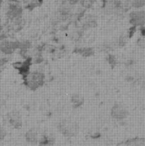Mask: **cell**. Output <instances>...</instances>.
<instances>
[{
    "instance_id": "obj_10",
    "label": "cell",
    "mask_w": 145,
    "mask_h": 146,
    "mask_svg": "<svg viewBox=\"0 0 145 146\" xmlns=\"http://www.w3.org/2000/svg\"><path fill=\"white\" fill-rule=\"evenodd\" d=\"M55 143V137L52 133H45L41 135L38 146H53Z\"/></svg>"
},
{
    "instance_id": "obj_1",
    "label": "cell",
    "mask_w": 145,
    "mask_h": 146,
    "mask_svg": "<svg viewBox=\"0 0 145 146\" xmlns=\"http://www.w3.org/2000/svg\"><path fill=\"white\" fill-rule=\"evenodd\" d=\"M58 129L62 135L68 138L75 137L79 132V125L71 119H63L58 123Z\"/></svg>"
},
{
    "instance_id": "obj_12",
    "label": "cell",
    "mask_w": 145,
    "mask_h": 146,
    "mask_svg": "<svg viewBox=\"0 0 145 146\" xmlns=\"http://www.w3.org/2000/svg\"><path fill=\"white\" fill-rule=\"evenodd\" d=\"M32 48V44L28 40L18 41V50L22 53H26Z\"/></svg>"
},
{
    "instance_id": "obj_4",
    "label": "cell",
    "mask_w": 145,
    "mask_h": 146,
    "mask_svg": "<svg viewBox=\"0 0 145 146\" xmlns=\"http://www.w3.org/2000/svg\"><path fill=\"white\" fill-rule=\"evenodd\" d=\"M109 113L113 119L121 121L127 118L128 115V110L123 104L117 103L112 106L110 111H109Z\"/></svg>"
},
{
    "instance_id": "obj_11",
    "label": "cell",
    "mask_w": 145,
    "mask_h": 146,
    "mask_svg": "<svg viewBox=\"0 0 145 146\" xmlns=\"http://www.w3.org/2000/svg\"><path fill=\"white\" fill-rule=\"evenodd\" d=\"M71 103L73 108H79L82 106L85 103V98L82 94H79V93H75L71 96Z\"/></svg>"
},
{
    "instance_id": "obj_13",
    "label": "cell",
    "mask_w": 145,
    "mask_h": 146,
    "mask_svg": "<svg viewBox=\"0 0 145 146\" xmlns=\"http://www.w3.org/2000/svg\"><path fill=\"white\" fill-rule=\"evenodd\" d=\"M128 4L134 9H142L145 6V0H129Z\"/></svg>"
},
{
    "instance_id": "obj_16",
    "label": "cell",
    "mask_w": 145,
    "mask_h": 146,
    "mask_svg": "<svg viewBox=\"0 0 145 146\" xmlns=\"http://www.w3.org/2000/svg\"><path fill=\"white\" fill-rule=\"evenodd\" d=\"M65 2L67 3V4L70 6H74V5H76V4H79L81 0H65Z\"/></svg>"
},
{
    "instance_id": "obj_18",
    "label": "cell",
    "mask_w": 145,
    "mask_h": 146,
    "mask_svg": "<svg viewBox=\"0 0 145 146\" xmlns=\"http://www.w3.org/2000/svg\"><path fill=\"white\" fill-rule=\"evenodd\" d=\"M1 3H2V0H0V5L1 4Z\"/></svg>"
},
{
    "instance_id": "obj_9",
    "label": "cell",
    "mask_w": 145,
    "mask_h": 146,
    "mask_svg": "<svg viewBox=\"0 0 145 146\" xmlns=\"http://www.w3.org/2000/svg\"><path fill=\"white\" fill-rule=\"evenodd\" d=\"M72 15V9L71 6L66 4L58 9L57 11V17L60 20H67Z\"/></svg>"
},
{
    "instance_id": "obj_5",
    "label": "cell",
    "mask_w": 145,
    "mask_h": 146,
    "mask_svg": "<svg viewBox=\"0 0 145 146\" xmlns=\"http://www.w3.org/2000/svg\"><path fill=\"white\" fill-rule=\"evenodd\" d=\"M18 50V41L4 39L0 42V51L5 56H10Z\"/></svg>"
},
{
    "instance_id": "obj_6",
    "label": "cell",
    "mask_w": 145,
    "mask_h": 146,
    "mask_svg": "<svg viewBox=\"0 0 145 146\" xmlns=\"http://www.w3.org/2000/svg\"><path fill=\"white\" fill-rule=\"evenodd\" d=\"M129 20L133 26L143 27L145 25V11L143 9L133 10L129 13Z\"/></svg>"
},
{
    "instance_id": "obj_2",
    "label": "cell",
    "mask_w": 145,
    "mask_h": 146,
    "mask_svg": "<svg viewBox=\"0 0 145 146\" xmlns=\"http://www.w3.org/2000/svg\"><path fill=\"white\" fill-rule=\"evenodd\" d=\"M45 75L42 71L36 70L28 73L26 78V84L29 88L32 90L38 89L44 85Z\"/></svg>"
},
{
    "instance_id": "obj_17",
    "label": "cell",
    "mask_w": 145,
    "mask_h": 146,
    "mask_svg": "<svg viewBox=\"0 0 145 146\" xmlns=\"http://www.w3.org/2000/svg\"><path fill=\"white\" fill-rule=\"evenodd\" d=\"M142 33L143 35L145 36V25L142 27Z\"/></svg>"
},
{
    "instance_id": "obj_7",
    "label": "cell",
    "mask_w": 145,
    "mask_h": 146,
    "mask_svg": "<svg viewBox=\"0 0 145 146\" xmlns=\"http://www.w3.org/2000/svg\"><path fill=\"white\" fill-rule=\"evenodd\" d=\"M7 121L10 127L18 129L22 126V115L18 111H15V110L11 111L7 113Z\"/></svg>"
},
{
    "instance_id": "obj_8",
    "label": "cell",
    "mask_w": 145,
    "mask_h": 146,
    "mask_svg": "<svg viewBox=\"0 0 145 146\" xmlns=\"http://www.w3.org/2000/svg\"><path fill=\"white\" fill-rule=\"evenodd\" d=\"M41 135L39 131L36 128H30L26 132L25 138L26 141L31 144H36L39 141Z\"/></svg>"
},
{
    "instance_id": "obj_15",
    "label": "cell",
    "mask_w": 145,
    "mask_h": 146,
    "mask_svg": "<svg viewBox=\"0 0 145 146\" xmlns=\"http://www.w3.org/2000/svg\"><path fill=\"white\" fill-rule=\"evenodd\" d=\"M6 136H7V131H6V129L2 125H0V142L4 141L5 139Z\"/></svg>"
},
{
    "instance_id": "obj_3",
    "label": "cell",
    "mask_w": 145,
    "mask_h": 146,
    "mask_svg": "<svg viewBox=\"0 0 145 146\" xmlns=\"http://www.w3.org/2000/svg\"><path fill=\"white\" fill-rule=\"evenodd\" d=\"M7 17L12 22L17 24L22 20L23 8L19 4L12 1L8 5L6 11Z\"/></svg>"
},
{
    "instance_id": "obj_14",
    "label": "cell",
    "mask_w": 145,
    "mask_h": 146,
    "mask_svg": "<svg viewBox=\"0 0 145 146\" xmlns=\"http://www.w3.org/2000/svg\"><path fill=\"white\" fill-rule=\"evenodd\" d=\"M95 23H96V19L91 16H89L84 21V25L89 28V27H94L95 25Z\"/></svg>"
}]
</instances>
